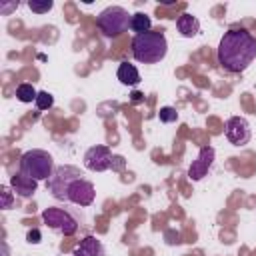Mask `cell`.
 I'll return each mask as SVG.
<instances>
[{"mask_svg":"<svg viewBox=\"0 0 256 256\" xmlns=\"http://www.w3.org/2000/svg\"><path fill=\"white\" fill-rule=\"evenodd\" d=\"M158 118H160V122L170 124V122H176V120H178V112H176V108H172V106H164V108H160Z\"/></svg>","mask_w":256,"mask_h":256,"instance_id":"obj_17","label":"cell"},{"mask_svg":"<svg viewBox=\"0 0 256 256\" xmlns=\"http://www.w3.org/2000/svg\"><path fill=\"white\" fill-rule=\"evenodd\" d=\"M36 108L38 110H48L52 104H54V98H52V94H48V92H38V96H36Z\"/></svg>","mask_w":256,"mask_h":256,"instance_id":"obj_18","label":"cell"},{"mask_svg":"<svg viewBox=\"0 0 256 256\" xmlns=\"http://www.w3.org/2000/svg\"><path fill=\"white\" fill-rule=\"evenodd\" d=\"M26 238H28V242H30V244H38L42 236H40V232L34 228V230H30V232H28V236H26Z\"/></svg>","mask_w":256,"mask_h":256,"instance_id":"obj_21","label":"cell"},{"mask_svg":"<svg viewBox=\"0 0 256 256\" xmlns=\"http://www.w3.org/2000/svg\"><path fill=\"white\" fill-rule=\"evenodd\" d=\"M116 76H118V80H120L122 84H126V86H136V84L140 82V72L136 70L134 64H128V62H122V64L118 66Z\"/></svg>","mask_w":256,"mask_h":256,"instance_id":"obj_13","label":"cell"},{"mask_svg":"<svg viewBox=\"0 0 256 256\" xmlns=\"http://www.w3.org/2000/svg\"><path fill=\"white\" fill-rule=\"evenodd\" d=\"M214 156L216 154H214V148L212 146H202L200 152H198V158L192 160V164L188 168V178L190 180H202L208 174V170L212 168Z\"/></svg>","mask_w":256,"mask_h":256,"instance_id":"obj_9","label":"cell"},{"mask_svg":"<svg viewBox=\"0 0 256 256\" xmlns=\"http://www.w3.org/2000/svg\"><path fill=\"white\" fill-rule=\"evenodd\" d=\"M110 168H112V170H124V158H122V156H114Z\"/></svg>","mask_w":256,"mask_h":256,"instance_id":"obj_20","label":"cell"},{"mask_svg":"<svg viewBox=\"0 0 256 256\" xmlns=\"http://www.w3.org/2000/svg\"><path fill=\"white\" fill-rule=\"evenodd\" d=\"M130 14L126 8L122 6H108L104 8L98 18H96V26L98 30L106 36V38H116L122 32H126L130 28Z\"/></svg>","mask_w":256,"mask_h":256,"instance_id":"obj_5","label":"cell"},{"mask_svg":"<svg viewBox=\"0 0 256 256\" xmlns=\"http://www.w3.org/2000/svg\"><path fill=\"white\" fill-rule=\"evenodd\" d=\"M54 160L46 150H28L20 158V172L34 180H48L54 174Z\"/></svg>","mask_w":256,"mask_h":256,"instance_id":"obj_4","label":"cell"},{"mask_svg":"<svg viewBox=\"0 0 256 256\" xmlns=\"http://www.w3.org/2000/svg\"><path fill=\"white\" fill-rule=\"evenodd\" d=\"M48 188L56 200L72 202L78 206H90L94 202V184L82 178L76 166H58L54 174L48 178Z\"/></svg>","mask_w":256,"mask_h":256,"instance_id":"obj_1","label":"cell"},{"mask_svg":"<svg viewBox=\"0 0 256 256\" xmlns=\"http://www.w3.org/2000/svg\"><path fill=\"white\" fill-rule=\"evenodd\" d=\"M176 28H178V32H180L184 38H192V36H196V34L200 32V22H198L196 16H192V14L186 12V14L178 16Z\"/></svg>","mask_w":256,"mask_h":256,"instance_id":"obj_12","label":"cell"},{"mask_svg":"<svg viewBox=\"0 0 256 256\" xmlns=\"http://www.w3.org/2000/svg\"><path fill=\"white\" fill-rule=\"evenodd\" d=\"M168 52V42L164 32H144L132 38V56L142 64H156L164 60Z\"/></svg>","mask_w":256,"mask_h":256,"instance_id":"obj_3","label":"cell"},{"mask_svg":"<svg viewBox=\"0 0 256 256\" xmlns=\"http://www.w3.org/2000/svg\"><path fill=\"white\" fill-rule=\"evenodd\" d=\"M256 58V38L248 30H228L218 44V64L232 74L244 72Z\"/></svg>","mask_w":256,"mask_h":256,"instance_id":"obj_2","label":"cell"},{"mask_svg":"<svg viewBox=\"0 0 256 256\" xmlns=\"http://www.w3.org/2000/svg\"><path fill=\"white\" fill-rule=\"evenodd\" d=\"M250 124L246 118L242 116H232L226 120V138L230 140V144L234 146H244L250 142Z\"/></svg>","mask_w":256,"mask_h":256,"instance_id":"obj_7","label":"cell"},{"mask_svg":"<svg viewBox=\"0 0 256 256\" xmlns=\"http://www.w3.org/2000/svg\"><path fill=\"white\" fill-rule=\"evenodd\" d=\"M74 256H106L102 242L96 236H86L74 248Z\"/></svg>","mask_w":256,"mask_h":256,"instance_id":"obj_11","label":"cell"},{"mask_svg":"<svg viewBox=\"0 0 256 256\" xmlns=\"http://www.w3.org/2000/svg\"><path fill=\"white\" fill-rule=\"evenodd\" d=\"M42 220L48 228H52V230H56L58 234H64V236H72L78 230V222L62 208H46L42 212Z\"/></svg>","mask_w":256,"mask_h":256,"instance_id":"obj_6","label":"cell"},{"mask_svg":"<svg viewBox=\"0 0 256 256\" xmlns=\"http://www.w3.org/2000/svg\"><path fill=\"white\" fill-rule=\"evenodd\" d=\"M52 6H54L52 0H30V2H28V8H30L32 12H36V14H44V12L52 10Z\"/></svg>","mask_w":256,"mask_h":256,"instance_id":"obj_16","label":"cell"},{"mask_svg":"<svg viewBox=\"0 0 256 256\" xmlns=\"http://www.w3.org/2000/svg\"><path fill=\"white\" fill-rule=\"evenodd\" d=\"M130 30H134L136 34L150 32V18L146 14H142V12L132 14V18H130Z\"/></svg>","mask_w":256,"mask_h":256,"instance_id":"obj_14","label":"cell"},{"mask_svg":"<svg viewBox=\"0 0 256 256\" xmlns=\"http://www.w3.org/2000/svg\"><path fill=\"white\" fill-rule=\"evenodd\" d=\"M36 96H38V92L34 90L32 84H20L16 88V98L20 102H32V100H36Z\"/></svg>","mask_w":256,"mask_h":256,"instance_id":"obj_15","label":"cell"},{"mask_svg":"<svg viewBox=\"0 0 256 256\" xmlns=\"http://www.w3.org/2000/svg\"><path fill=\"white\" fill-rule=\"evenodd\" d=\"M112 158L114 156H112L110 148L98 144V146H92V148L86 150V154H84V166L88 170H92V172H104V170L110 168Z\"/></svg>","mask_w":256,"mask_h":256,"instance_id":"obj_8","label":"cell"},{"mask_svg":"<svg viewBox=\"0 0 256 256\" xmlns=\"http://www.w3.org/2000/svg\"><path fill=\"white\" fill-rule=\"evenodd\" d=\"M10 188L14 190V194H18L22 198H30L36 192V188H38V180L30 178V176H24L22 172H18V174H12L10 176Z\"/></svg>","mask_w":256,"mask_h":256,"instance_id":"obj_10","label":"cell"},{"mask_svg":"<svg viewBox=\"0 0 256 256\" xmlns=\"http://www.w3.org/2000/svg\"><path fill=\"white\" fill-rule=\"evenodd\" d=\"M0 198H2V208H10L12 206V192L8 186H0Z\"/></svg>","mask_w":256,"mask_h":256,"instance_id":"obj_19","label":"cell"},{"mask_svg":"<svg viewBox=\"0 0 256 256\" xmlns=\"http://www.w3.org/2000/svg\"><path fill=\"white\" fill-rule=\"evenodd\" d=\"M132 100H134V102H140V100H142V94H140V92H134V94H132Z\"/></svg>","mask_w":256,"mask_h":256,"instance_id":"obj_22","label":"cell"}]
</instances>
